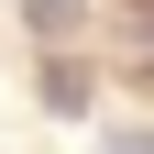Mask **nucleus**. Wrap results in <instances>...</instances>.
<instances>
[{
    "mask_svg": "<svg viewBox=\"0 0 154 154\" xmlns=\"http://www.w3.org/2000/svg\"><path fill=\"white\" fill-rule=\"evenodd\" d=\"M44 110H88V66L55 55V66H44Z\"/></svg>",
    "mask_w": 154,
    "mask_h": 154,
    "instance_id": "f257e3e1",
    "label": "nucleus"
},
{
    "mask_svg": "<svg viewBox=\"0 0 154 154\" xmlns=\"http://www.w3.org/2000/svg\"><path fill=\"white\" fill-rule=\"evenodd\" d=\"M77 11H88V0H33L22 22H33V33H44V44H66V33H77Z\"/></svg>",
    "mask_w": 154,
    "mask_h": 154,
    "instance_id": "f03ea898",
    "label": "nucleus"
},
{
    "mask_svg": "<svg viewBox=\"0 0 154 154\" xmlns=\"http://www.w3.org/2000/svg\"><path fill=\"white\" fill-rule=\"evenodd\" d=\"M132 11H143V22H154V0H132Z\"/></svg>",
    "mask_w": 154,
    "mask_h": 154,
    "instance_id": "7ed1b4c3",
    "label": "nucleus"
}]
</instances>
